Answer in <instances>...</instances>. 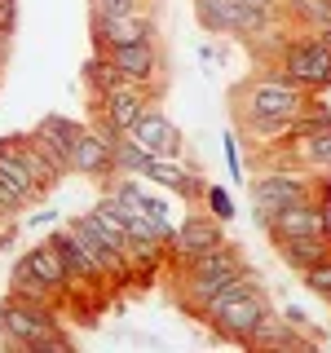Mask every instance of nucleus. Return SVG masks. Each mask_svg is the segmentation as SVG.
Returning <instances> with one entry per match:
<instances>
[{
    "label": "nucleus",
    "instance_id": "f257e3e1",
    "mask_svg": "<svg viewBox=\"0 0 331 353\" xmlns=\"http://www.w3.org/2000/svg\"><path fill=\"white\" fill-rule=\"evenodd\" d=\"M239 119L248 124V132L270 141H287V124L309 106V88L296 84L287 71H265L252 75L248 84H239Z\"/></svg>",
    "mask_w": 331,
    "mask_h": 353
},
{
    "label": "nucleus",
    "instance_id": "f03ea898",
    "mask_svg": "<svg viewBox=\"0 0 331 353\" xmlns=\"http://www.w3.org/2000/svg\"><path fill=\"white\" fill-rule=\"evenodd\" d=\"M270 314V301L257 292V283H252V270H239L234 279H230L212 301L203 305V323L217 331L221 340H230V345H248V336L257 331V323Z\"/></svg>",
    "mask_w": 331,
    "mask_h": 353
},
{
    "label": "nucleus",
    "instance_id": "7ed1b4c3",
    "mask_svg": "<svg viewBox=\"0 0 331 353\" xmlns=\"http://www.w3.org/2000/svg\"><path fill=\"white\" fill-rule=\"evenodd\" d=\"M239 270H248L243 256L230 243H221V248H208L199 252V256L181 261V305L190 309V314H203V305L212 301V296L234 279Z\"/></svg>",
    "mask_w": 331,
    "mask_h": 353
},
{
    "label": "nucleus",
    "instance_id": "20e7f679",
    "mask_svg": "<svg viewBox=\"0 0 331 353\" xmlns=\"http://www.w3.org/2000/svg\"><path fill=\"white\" fill-rule=\"evenodd\" d=\"M0 331L22 349H71V340L58 331V314L53 305H36L22 296H5L0 305Z\"/></svg>",
    "mask_w": 331,
    "mask_h": 353
},
{
    "label": "nucleus",
    "instance_id": "39448f33",
    "mask_svg": "<svg viewBox=\"0 0 331 353\" xmlns=\"http://www.w3.org/2000/svg\"><path fill=\"white\" fill-rule=\"evenodd\" d=\"M314 172L305 168H265L257 181H252V203H257V216H274L292 203H305L314 199Z\"/></svg>",
    "mask_w": 331,
    "mask_h": 353
},
{
    "label": "nucleus",
    "instance_id": "423d86ee",
    "mask_svg": "<svg viewBox=\"0 0 331 353\" xmlns=\"http://www.w3.org/2000/svg\"><path fill=\"white\" fill-rule=\"evenodd\" d=\"M194 14L208 31H225V36H243V40H252L261 27L283 18V14H261L248 0H194Z\"/></svg>",
    "mask_w": 331,
    "mask_h": 353
},
{
    "label": "nucleus",
    "instance_id": "0eeeda50",
    "mask_svg": "<svg viewBox=\"0 0 331 353\" xmlns=\"http://www.w3.org/2000/svg\"><path fill=\"white\" fill-rule=\"evenodd\" d=\"M279 71H287L296 84H305L309 93H323V88H331V49L314 36L292 40L279 53Z\"/></svg>",
    "mask_w": 331,
    "mask_h": 353
},
{
    "label": "nucleus",
    "instance_id": "6e6552de",
    "mask_svg": "<svg viewBox=\"0 0 331 353\" xmlns=\"http://www.w3.org/2000/svg\"><path fill=\"white\" fill-rule=\"evenodd\" d=\"M106 62L119 71V80L128 84H146L159 93L163 84V58H159V44L154 40H137V44H115V49H102Z\"/></svg>",
    "mask_w": 331,
    "mask_h": 353
},
{
    "label": "nucleus",
    "instance_id": "1a4fd4ad",
    "mask_svg": "<svg viewBox=\"0 0 331 353\" xmlns=\"http://www.w3.org/2000/svg\"><path fill=\"white\" fill-rule=\"evenodd\" d=\"M146 106H154V88H146V84H128V80H119L115 88H106V93L93 97V115L110 119L119 132H128L132 124H137V115H141Z\"/></svg>",
    "mask_w": 331,
    "mask_h": 353
},
{
    "label": "nucleus",
    "instance_id": "9d476101",
    "mask_svg": "<svg viewBox=\"0 0 331 353\" xmlns=\"http://www.w3.org/2000/svg\"><path fill=\"white\" fill-rule=\"evenodd\" d=\"M265 230L279 239H301V234H331V203H318L314 199H305V203H292L283 208V212L265 216Z\"/></svg>",
    "mask_w": 331,
    "mask_h": 353
},
{
    "label": "nucleus",
    "instance_id": "9b49d317",
    "mask_svg": "<svg viewBox=\"0 0 331 353\" xmlns=\"http://www.w3.org/2000/svg\"><path fill=\"white\" fill-rule=\"evenodd\" d=\"M80 132L84 124H75V119H66V115H44L36 132H31V141L53 159V168H58L62 176L71 172V150H75V141H80Z\"/></svg>",
    "mask_w": 331,
    "mask_h": 353
},
{
    "label": "nucleus",
    "instance_id": "f8f14e48",
    "mask_svg": "<svg viewBox=\"0 0 331 353\" xmlns=\"http://www.w3.org/2000/svg\"><path fill=\"white\" fill-rule=\"evenodd\" d=\"M168 243H172V256H177V261H190V256H199V252H208V248H221V243H225V234H221V221H217V216L190 212L181 225L172 230Z\"/></svg>",
    "mask_w": 331,
    "mask_h": 353
},
{
    "label": "nucleus",
    "instance_id": "ddd939ff",
    "mask_svg": "<svg viewBox=\"0 0 331 353\" xmlns=\"http://www.w3.org/2000/svg\"><path fill=\"white\" fill-rule=\"evenodd\" d=\"M128 137L137 141L141 150H150V154H177L181 150V132H177V124L163 110H154V106H146L137 115V124L128 128Z\"/></svg>",
    "mask_w": 331,
    "mask_h": 353
},
{
    "label": "nucleus",
    "instance_id": "4468645a",
    "mask_svg": "<svg viewBox=\"0 0 331 353\" xmlns=\"http://www.w3.org/2000/svg\"><path fill=\"white\" fill-rule=\"evenodd\" d=\"M283 146H287V154L296 159V168H305V172H314V176H323V181H331V124L309 128V132H301V137L283 141Z\"/></svg>",
    "mask_w": 331,
    "mask_h": 353
},
{
    "label": "nucleus",
    "instance_id": "2eb2a0df",
    "mask_svg": "<svg viewBox=\"0 0 331 353\" xmlns=\"http://www.w3.org/2000/svg\"><path fill=\"white\" fill-rule=\"evenodd\" d=\"M137 40H154V22H150V14L93 18V44H97V53H102V49H115V44H137Z\"/></svg>",
    "mask_w": 331,
    "mask_h": 353
},
{
    "label": "nucleus",
    "instance_id": "dca6fc26",
    "mask_svg": "<svg viewBox=\"0 0 331 353\" xmlns=\"http://www.w3.org/2000/svg\"><path fill=\"white\" fill-rule=\"evenodd\" d=\"M53 243H58V252H62V261H66V270H71L75 283H106V279H110L106 265L93 256V248H88L80 234L62 230V234H53Z\"/></svg>",
    "mask_w": 331,
    "mask_h": 353
},
{
    "label": "nucleus",
    "instance_id": "f3484780",
    "mask_svg": "<svg viewBox=\"0 0 331 353\" xmlns=\"http://www.w3.org/2000/svg\"><path fill=\"white\" fill-rule=\"evenodd\" d=\"M71 168L80 176H110L115 172V146L102 141L93 128H84L80 141H75V150H71Z\"/></svg>",
    "mask_w": 331,
    "mask_h": 353
},
{
    "label": "nucleus",
    "instance_id": "a211bd4d",
    "mask_svg": "<svg viewBox=\"0 0 331 353\" xmlns=\"http://www.w3.org/2000/svg\"><path fill=\"white\" fill-rule=\"evenodd\" d=\"M22 261H27V265H31V274H36V279H44L58 296H62V292H71V283H75V279H71V270H66V261H62V252H58V243H53V239H44L40 248H36V252H27Z\"/></svg>",
    "mask_w": 331,
    "mask_h": 353
},
{
    "label": "nucleus",
    "instance_id": "6ab92c4d",
    "mask_svg": "<svg viewBox=\"0 0 331 353\" xmlns=\"http://www.w3.org/2000/svg\"><path fill=\"white\" fill-rule=\"evenodd\" d=\"M279 256L287 270L305 274L309 265L327 261L331 256V234H301V239H279Z\"/></svg>",
    "mask_w": 331,
    "mask_h": 353
},
{
    "label": "nucleus",
    "instance_id": "aec40b11",
    "mask_svg": "<svg viewBox=\"0 0 331 353\" xmlns=\"http://www.w3.org/2000/svg\"><path fill=\"white\" fill-rule=\"evenodd\" d=\"M248 345H257V349H305L309 340L296 331V323L292 318H274V314H265L261 323H257V331L248 336Z\"/></svg>",
    "mask_w": 331,
    "mask_h": 353
},
{
    "label": "nucleus",
    "instance_id": "412c9836",
    "mask_svg": "<svg viewBox=\"0 0 331 353\" xmlns=\"http://www.w3.org/2000/svg\"><path fill=\"white\" fill-rule=\"evenodd\" d=\"M0 176H5V181H14L18 185V190L22 194H31V199H36V194H44L40 190V181H36V176H31V168H27V159H22V154L14 150V141H0Z\"/></svg>",
    "mask_w": 331,
    "mask_h": 353
},
{
    "label": "nucleus",
    "instance_id": "4be33fe9",
    "mask_svg": "<svg viewBox=\"0 0 331 353\" xmlns=\"http://www.w3.org/2000/svg\"><path fill=\"white\" fill-rule=\"evenodd\" d=\"M9 296H22V301H36V305H53V301H58V292H53L44 279H36L27 261H18L14 274H9Z\"/></svg>",
    "mask_w": 331,
    "mask_h": 353
},
{
    "label": "nucleus",
    "instance_id": "5701e85b",
    "mask_svg": "<svg viewBox=\"0 0 331 353\" xmlns=\"http://www.w3.org/2000/svg\"><path fill=\"white\" fill-rule=\"evenodd\" d=\"M283 18L305 31H318L331 22V0H283Z\"/></svg>",
    "mask_w": 331,
    "mask_h": 353
},
{
    "label": "nucleus",
    "instance_id": "b1692460",
    "mask_svg": "<svg viewBox=\"0 0 331 353\" xmlns=\"http://www.w3.org/2000/svg\"><path fill=\"white\" fill-rule=\"evenodd\" d=\"M84 84L93 88V97L119 84V71H115V66L106 62V53H93V58H88V66H84Z\"/></svg>",
    "mask_w": 331,
    "mask_h": 353
},
{
    "label": "nucleus",
    "instance_id": "393cba45",
    "mask_svg": "<svg viewBox=\"0 0 331 353\" xmlns=\"http://www.w3.org/2000/svg\"><path fill=\"white\" fill-rule=\"evenodd\" d=\"M124 14H150V0H93V18H124Z\"/></svg>",
    "mask_w": 331,
    "mask_h": 353
},
{
    "label": "nucleus",
    "instance_id": "a878e982",
    "mask_svg": "<svg viewBox=\"0 0 331 353\" xmlns=\"http://www.w3.org/2000/svg\"><path fill=\"white\" fill-rule=\"evenodd\" d=\"M301 279H305V287H309L314 296H327V301H331V256L318 261V265H309Z\"/></svg>",
    "mask_w": 331,
    "mask_h": 353
},
{
    "label": "nucleus",
    "instance_id": "bb28decb",
    "mask_svg": "<svg viewBox=\"0 0 331 353\" xmlns=\"http://www.w3.org/2000/svg\"><path fill=\"white\" fill-rule=\"evenodd\" d=\"M27 203H36V199L22 194L14 181H5V176H0V216H5V212H22Z\"/></svg>",
    "mask_w": 331,
    "mask_h": 353
},
{
    "label": "nucleus",
    "instance_id": "cd10ccee",
    "mask_svg": "<svg viewBox=\"0 0 331 353\" xmlns=\"http://www.w3.org/2000/svg\"><path fill=\"white\" fill-rule=\"evenodd\" d=\"M203 203L212 208V216L221 221V225H225V221L234 216V203H230V194L221 190V185H203Z\"/></svg>",
    "mask_w": 331,
    "mask_h": 353
},
{
    "label": "nucleus",
    "instance_id": "c85d7f7f",
    "mask_svg": "<svg viewBox=\"0 0 331 353\" xmlns=\"http://www.w3.org/2000/svg\"><path fill=\"white\" fill-rule=\"evenodd\" d=\"M225 163H230V176H234V181H248V176H243V163H239V137H225Z\"/></svg>",
    "mask_w": 331,
    "mask_h": 353
},
{
    "label": "nucleus",
    "instance_id": "c756f323",
    "mask_svg": "<svg viewBox=\"0 0 331 353\" xmlns=\"http://www.w3.org/2000/svg\"><path fill=\"white\" fill-rule=\"evenodd\" d=\"M0 27L14 36V27H18V0H0Z\"/></svg>",
    "mask_w": 331,
    "mask_h": 353
},
{
    "label": "nucleus",
    "instance_id": "7c9ffc66",
    "mask_svg": "<svg viewBox=\"0 0 331 353\" xmlns=\"http://www.w3.org/2000/svg\"><path fill=\"white\" fill-rule=\"evenodd\" d=\"M314 40H323L327 49H331V22H327V27H318V31H314Z\"/></svg>",
    "mask_w": 331,
    "mask_h": 353
},
{
    "label": "nucleus",
    "instance_id": "2f4dec72",
    "mask_svg": "<svg viewBox=\"0 0 331 353\" xmlns=\"http://www.w3.org/2000/svg\"><path fill=\"white\" fill-rule=\"evenodd\" d=\"M5 40H9V31H5V27H0V49H5Z\"/></svg>",
    "mask_w": 331,
    "mask_h": 353
}]
</instances>
